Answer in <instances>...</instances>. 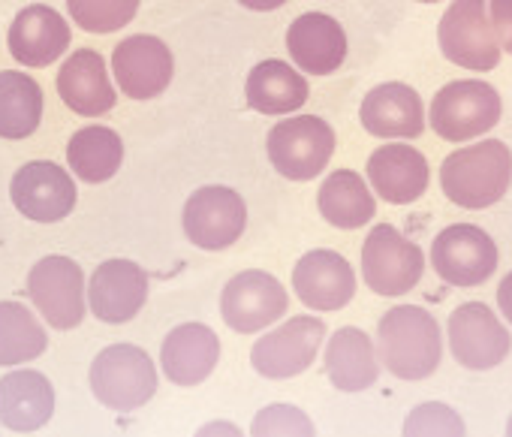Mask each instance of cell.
Here are the masks:
<instances>
[{
  "mask_svg": "<svg viewBox=\"0 0 512 437\" xmlns=\"http://www.w3.org/2000/svg\"><path fill=\"white\" fill-rule=\"evenodd\" d=\"M28 296L37 314L58 332H70L85 320V272L73 257L49 254L37 260L28 272Z\"/></svg>",
  "mask_w": 512,
  "mask_h": 437,
  "instance_id": "obj_11",
  "label": "cell"
},
{
  "mask_svg": "<svg viewBox=\"0 0 512 437\" xmlns=\"http://www.w3.org/2000/svg\"><path fill=\"white\" fill-rule=\"evenodd\" d=\"M497 311L512 326V272H506L497 284Z\"/></svg>",
  "mask_w": 512,
  "mask_h": 437,
  "instance_id": "obj_36",
  "label": "cell"
},
{
  "mask_svg": "<svg viewBox=\"0 0 512 437\" xmlns=\"http://www.w3.org/2000/svg\"><path fill=\"white\" fill-rule=\"evenodd\" d=\"M88 386L112 413H133L160 389L157 362L139 344H109L94 356L88 368Z\"/></svg>",
  "mask_w": 512,
  "mask_h": 437,
  "instance_id": "obj_3",
  "label": "cell"
},
{
  "mask_svg": "<svg viewBox=\"0 0 512 437\" xmlns=\"http://www.w3.org/2000/svg\"><path fill=\"white\" fill-rule=\"evenodd\" d=\"M323 368H326L329 383L347 395L371 389L383 371L374 338L359 326H341L329 335Z\"/></svg>",
  "mask_w": 512,
  "mask_h": 437,
  "instance_id": "obj_25",
  "label": "cell"
},
{
  "mask_svg": "<svg viewBox=\"0 0 512 437\" xmlns=\"http://www.w3.org/2000/svg\"><path fill=\"white\" fill-rule=\"evenodd\" d=\"M151 284H148V272L124 257L106 260L100 263L85 287V299H88V311L106 323V326H124L130 323L148 302Z\"/></svg>",
  "mask_w": 512,
  "mask_h": 437,
  "instance_id": "obj_16",
  "label": "cell"
},
{
  "mask_svg": "<svg viewBox=\"0 0 512 437\" xmlns=\"http://www.w3.org/2000/svg\"><path fill=\"white\" fill-rule=\"evenodd\" d=\"M488 25L503 55H512V0H488Z\"/></svg>",
  "mask_w": 512,
  "mask_h": 437,
  "instance_id": "obj_34",
  "label": "cell"
},
{
  "mask_svg": "<svg viewBox=\"0 0 512 437\" xmlns=\"http://www.w3.org/2000/svg\"><path fill=\"white\" fill-rule=\"evenodd\" d=\"M311 97L308 76H302L293 64L281 58H266L247 73L244 100L253 112L287 118L296 115Z\"/></svg>",
  "mask_w": 512,
  "mask_h": 437,
  "instance_id": "obj_26",
  "label": "cell"
},
{
  "mask_svg": "<svg viewBox=\"0 0 512 437\" xmlns=\"http://www.w3.org/2000/svg\"><path fill=\"white\" fill-rule=\"evenodd\" d=\"M287 52L302 76H332L344 67L350 40L335 16L311 10L287 28Z\"/></svg>",
  "mask_w": 512,
  "mask_h": 437,
  "instance_id": "obj_19",
  "label": "cell"
},
{
  "mask_svg": "<svg viewBox=\"0 0 512 437\" xmlns=\"http://www.w3.org/2000/svg\"><path fill=\"white\" fill-rule=\"evenodd\" d=\"M290 308L284 284L263 269H244L232 275L220 293V317L238 335H256L272 329Z\"/></svg>",
  "mask_w": 512,
  "mask_h": 437,
  "instance_id": "obj_13",
  "label": "cell"
},
{
  "mask_svg": "<svg viewBox=\"0 0 512 437\" xmlns=\"http://www.w3.org/2000/svg\"><path fill=\"white\" fill-rule=\"evenodd\" d=\"M428 260L443 284L470 290L494 278L500 266V251L482 227L449 224L434 236Z\"/></svg>",
  "mask_w": 512,
  "mask_h": 437,
  "instance_id": "obj_9",
  "label": "cell"
},
{
  "mask_svg": "<svg viewBox=\"0 0 512 437\" xmlns=\"http://www.w3.org/2000/svg\"><path fill=\"white\" fill-rule=\"evenodd\" d=\"M419 4H443V0H419Z\"/></svg>",
  "mask_w": 512,
  "mask_h": 437,
  "instance_id": "obj_39",
  "label": "cell"
},
{
  "mask_svg": "<svg viewBox=\"0 0 512 437\" xmlns=\"http://www.w3.org/2000/svg\"><path fill=\"white\" fill-rule=\"evenodd\" d=\"M512 184V148L500 139H479L467 148H455L440 163L443 196L467 211H485L497 205Z\"/></svg>",
  "mask_w": 512,
  "mask_h": 437,
  "instance_id": "obj_2",
  "label": "cell"
},
{
  "mask_svg": "<svg viewBox=\"0 0 512 437\" xmlns=\"http://www.w3.org/2000/svg\"><path fill=\"white\" fill-rule=\"evenodd\" d=\"M425 275V254L392 224H374L362 242V281L383 299L407 296Z\"/></svg>",
  "mask_w": 512,
  "mask_h": 437,
  "instance_id": "obj_6",
  "label": "cell"
},
{
  "mask_svg": "<svg viewBox=\"0 0 512 437\" xmlns=\"http://www.w3.org/2000/svg\"><path fill=\"white\" fill-rule=\"evenodd\" d=\"M55 88L61 103L82 118H103L118 106L109 64L97 49H76L64 58Z\"/></svg>",
  "mask_w": 512,
  "mask_h": 437,
  "instance_id": "obj_20",
  "label": "cell"
},
{
  "mask_svg": "<svg viewBox=\"0 0 512 437\" xmlns=\"http://www.w3.org/2000/svg\"><path fill=\"white\" fill-rule=\"evenodd\" d=\"M16 211L34 224H61L79 202L76 178L55 160H31L10 181Z\"/></svg>",
  "mask_w": 512,
  "mask_h": 437,
  "instance_id": "obj_14",
  "label": "cell"
},
{
  "mask_svg": "<svg viewBox=\"0 0 512 437\" xmlns=\"http://www.w3.org/2000/svg\"><path fill=\"white\" fill-rule=\"evenodd\" d=\"M112 79L136 103L157 100L175 76L172 49L154 34H133L112 49Z\"/></svg>",
  "mask_w": 512,
  "mask_h": 437,
  "instance_id": "obj_15",
  "label": "cell"
},
{
  "mask_svg": "<svg viewBox=\"0 0 512 437\" xmlns=\"http://www.w3.org/2000/svg\"><path fill=\"white\" fill-rule=\"evenodd\" d=\"M70 40L73 28L55 7L31 4L16 13L7 34V49L22 67L43 70L61 61V55L70 49Z\"/></svg>",
  "mask_w": 512,
  "mask_h": 437,
  "instance_id": "obj_22",
  "label": "cell"
},
{
  "mask_svg": "<svg viewBox=\"0 0 512 437\" xmlns=\"http://www.w3.org/2000/svg\"><path fill=\"white\" fill-rule=\"evenodd\" d=\"M506 437H512V413H509V419H506Z\"/></svg>",
  "mask_w": 512,
  "mask_h": 437,
  "instance_id": "obj_38",
  "label": "cell"
},
{
  "mask_svg": "<svg viewBox=\"0 0 512 437\" xmlns=\"http://www.w3.org/2000/svg\"><path fill=\"white\" fill-rule=\"evenodd\" d=\"M323 344H326V320L299 314L253 341L250 365L266 380H293L317 362Z\"/></svg>",
  "mask_w": 512,
  "mask_h": 437,
  "instance_id": "obj_8",
  "label": "cell"
},
{
  "mask_svg": "<svg viewBox=\"0 0 512 437\" xmlns=\"http://www.w3.org/2000/svg\"><path fill=\"white\" fill-rule=\"evenodd\" d=\"M220 362V338L208 323H181L160 344V371L169 383L193 389L205 383Z\"/></svg>",
  "mask_w": 512,
  "mask_h": 437,
  "instance_id": "obj_23",
  "label": "cell"
},
{
  "mask_svg": "<svg viewBox=\"0 0 512 437\" xmlns=\"http://www.w3.org/2000/svg\"><path fill=\"white\" fill-rule=\"evenodd\" d=\"M437 46L449 64L467 73L497 70L503 52L488 25V0H452L437 25Z\"/></svg>",
  "mask_w": 512,
  "mask_h": 437,
  "instance_id": "obj_10",
  "label": "cell"
},
{
  "mask_svg": "<svg viewBox=\"0 0 512 437\" xmlns=\"http://www.w3.org/2000/svg\"><path fill=\"white\" fill-rule=\"evenodd\" d=\"M446 347L467 371H494L512 350V335L485 302H461L446 320Z\"/></svg>",
  "mask_w": 512,
  "mask_h": 437,
  "instance_id": "obj_12",
  "label": "cell"
},
{
  "mask_svg": "<svg viewBox=\"0 0 512 437\" xmlns=\"http://www.w3.org/2000/svg\"><path fill=\"white\" fill-rule=\"evenodd\" d=\"M235 4H241L250 13H275V10L287 7L290 0H235Z\"/></svg>",
  "mask_w": 512,
  "mask_h": 437,
  "instance_id": "obj_37",
  "label": "cell"
},
{
  "mask_svg": "<svg viewBox=\"0 0 512 437\" xmlns=\"http://www.w3.org/2000/svg\"><path fill=\"white\" fill-rule=\"evenodd\" d=\"M317 208L335 230H362L377 217V196L365 175L353 169H335L317 190Z\"/></svg>",
  "mask_w": 512,
  "mask_h": 437,
  "instance_id": "obj_27",
  "label": "cell"
},
{
  "mask_svg": "<svg viewBox=\"0 0 512 437\" xmlns=\"http://www.w3.org/2000/svg\"><path fill=\"white\" fill-rule=\"evenodd\" d=\"M181 230L199 251H229L247 230V202L226 184H205L187 196L181 208Z\"/></svg>",
  "mask_w": 512,
  "mask_h": 437,
  "instance_id": "obj_7",
  "label": "cell"
},
{
  "mask_svg": "<svg viewBox=\"0 0 512 437\" xmlns=\"http://www.w3.org/2000/svg\"><path fill=\"white\" fill-rule=\"evenodd\" d=\"M365 181L377 199L389 205H413L431 184V166L419 148L407 142H386L371 151Z\"/></svg>",
  "mask_w": 512,
  "mask_h": 437,
  "instance_id": "obj_18",
  "label": "cell"
},
{
  "mask_svg": "<svg viewBox=\"0 0 512 437\" xmlns=\"http://www.w3.org/2000/svg\"><path fill=\"white\" fill-rule=\"evenodd\" d=\"M124 139L109 124H85L67 142V166L85 184H106L121 172Z\"/></svg>",
  "mask_w": 512,
  "mask_h": 437,
  "instance_id": "obj_28",
  "label": "cell"
},
{
  "mask_svg": "<svg viewBox=\"0 0 512 437\" xmlns=\"http://www.w3.org/2000/svg\"><path fill=\"white\" fill-rule=\"evenodd\" d=\"M359 121L365 133L386 139V142L419 139L428 127L422 97L407 82H383L371 88L359 106Z\"/></svg>",
  "mask_w": 512,
  "mask_h": 437,
  "instance_id": "obj_21",
  "label": "cell"
},
{
  "mask_svg": "<svg viewBox=\"0 0 512 437\" xmlns=\"http://www.w3.org/2000/svg\"><path fill=\"white\" fill-rule=\"evenodd\" d=\"M380 368L398 380L419 383L437 374L443 362V329L422 305H395L377 323Z\"/></svg>",
  "mask_w": 512,
  "mask_h": 437,
  "instance_id": "obj_1",
  "label": "cell"
},
{
  "mask_svg": "<svg viewBox=\"0 0 512 437\" xmlns=\"http://www.w3.org/2000/svg\"><path fill=\"white\" fill-rule=\"evenodd\" d=\"M338 148L335 127L320 115H287L266 136V154L287 181H314L326 172Z\"/></svg>",
  "mask_w": 512,
  "mask_h": 437,
  "instance_id": "obj_5",
  "label": "cell"
},
{
  "mask_svg": "<svg viewBox=\"0 0 512 437\" xmlns=\"http://www.w3.org/2000/svg\"><path fill=\"white\" fill-rule=\"evenodd\" d=\"M250 437H317V425L299 404L275 401L253 413Z\"/></svg>",
  "mask_w": 512,
  "mask_h": 437,
  "instance_id": "obj_33",
  "label": "cell"
},
{
  "mask_svg": "<svg viewBox=\"0 0 512 437\" xmlns=\"http://www.w3.org/2000/svg\"><path fill=\"white\" fill-rule=\"evenodd\" d=\"M503 115V100L497 88L485 79H455L446 82L425 112L428 127L446 142L482 139Z\"/></svg>",
  "mask_w": 512,
  "mask_h": 437,
  "instance_id": "obj_4",
  "label": "cell"
},
{
  "mask_svg": "<svg viewBox=\"0 0 512 437\" xmlns=\"http://www.w3.org/2000/svg\"><path fill=\"white\" fill-rule=\"evenodd\" d=\"M55 386L37 368H10L0 377V425L16 434L40 431L55 416Z\"/></svg>",
  "mask_w": 512,
  "mask_h": 437,
  "instance_id": "obj_24",
  "label": "cell"
},
{
  "mask_svg": "<svg viewBox=\"0 0 512 437\" xmlns=\"http://www.w3.org/2000/svg\"><path fill=\"white\" fill-rule=\"evenodd\" d=\"M142 0H67L70 19L85 34H115L139 16Z\"/></svg>",
  "mask_w": 512,
  "mask_h": 437,
  "instance_id": "obj_31",
  "label": "cell"
},
{
  "mask_svg": "<svg viewBox=\"0 0 512 437\" xmlns=\"http://www.w3.org/2000/svg\"><path fill=\"white\" fill-rule=\"evenodd\" d=\"M46 97L34 76L0 70V139H28L43 124Z\"/></svg>",
  "mask_w": 512,
  "mask_h": 437,
  "instance_id": "obj_29",
  "label": "cell"
},
{
  "mask_svg": "<svg viewBox=\"0 0 512 437\" xmlns=\"http://www.w3.org/2000/svg\"><path fill=\"white\" fill-rule=\"evenodd\" d=\"M49 347V332L43 320L22 302H0V368L28 365L40 359Z\"/></svg>",
  "mask_w": 512,
  "mask_h": 437,
  "instance_id": "obj_30",
  "label": "cell"
},
{
  "mask_svg": "<svg viewBox=\"0 0 512 437\" xmlns=\"http://www.w3.org/2000/svg\"><path fill=\"white\" fill-rule=\"evenodd\" d=\"M193 437H244V431L229 419H211V422L199 425Z\"/></svg>",
  "mask_w": 512,
  "mask_h": 437,
  "instance_id": "obj_35",
  "label": "cell"
},
{
  "mask_svg": "<svg viewBox=\"0 0 512 437\" xmlns=\"http://www.w3.org/2000/svg\"><path fill=\"white\" fill-rule=\"evenodd\" d=\"M401 437H467V422L446 401H422L404 416Z\"/></svg>",
  "mask_w": 512,
  "mask_h": 437,
  "instance_id": "obj_32",
  "label": "cell"
},
{
  "mask_svg": "<svg viewBox=\"0 0 512 437\" xmlns=\"http://www.w3.org/2000/svg\"><path fill=\"white\" fill-rule=\"evenodd\" d=\"M293 293L308 311L332 314L356 299V269L332 248H314L302 254L293 269Z\"/></svg>",
  "mask_w": 512,
  "mask_h": 437,
  "instance_id": "obj_17",
  "label": "cell"
}]
</instances>
